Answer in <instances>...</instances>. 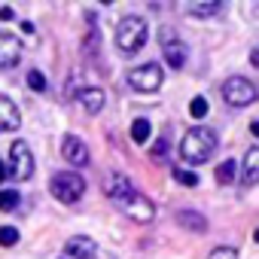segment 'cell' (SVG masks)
<instances>
[{"mask_svg": "<svg viewBox=\"0 0 259 259\" xmlns=\"http://www.w3.org/2000/svg\"><path fill=\"white\" fill-rule=\"evenodd\" d=\"M223 98H226L229 107H247V104L256 101V85L244 76H232V79L223 82Z\"/></svg>", "mask_w": 259, "mask_h": 259, "instance_id": "7", "label": "cell"}, {"mask_svg": "<svg viewBox=\"0 0 259 259\" xmlns=\"http://www.w3.org/2000/svg\"><path fill=\"white\" fill-rule=\"evenodd\" d=\"M189 116H192V119H204V116H207V101H204V98H192Z\"/></svg>", "mask_w": 259, "mask_h": 259, "instance_id": "22", "label": "cell"}, {"mask_svg": "<svg viewBox=\"0 0 259 259\" xmlns=\"http://www.w3.org/2000/svg\"><path fill=\"white\" fill-rule=\"evenodd\" d=\"M165 150H168V144H165V138H159L156 141V156H165Z\"/></svg>", "mask_w": 259, "mask_h": 259, "instance_id": "26", "label": "cell"}, {"mask_svg": "<svg viewBox=\"0 0 259 259\" xmlns=\"http://www.w3.org/2000/svg\"><path fill=\"white\" fill-rule=\"evenodd\" d=\"M174 180L183 183V186H195V183H198V177H195L192 171H183V168H174Z\"/></svg>", "mask_w": 259, "mask_h": 259, "instance_id": "24", "label": "cell"}, {"mask_svg": "<svg viewBox=\"0 0 259 259\" xmlns=\"http://www.w3.org/2000/svg\"><path fill=\"white\" fill-rule=\"evenodd\" d=\"M241 180L247 186H256L259 183V147H250L247 156H244V165H241Z\"/></svg>", "mask_w": 259, "mask_h": 259, "instance_id": "13", "label": "cell"}, {"mask_svg": "<svg viewBox=\"0 0 259 259\" xmlns=\"http://www.w3.org/2000/svg\"><path fill=\"white\" fill-rule=\"evenodd\" d=\"M132 141L135 144H147L150 141V122L147 119H135V125H132Z\"/></svg>", "mask_w": 259, "mask_h": 259, "instance_id": "19", "label": "cell"}, {"mask_svg": "<svg viewBox=\"0 0 259 259\" xmlns=\"http://www.w3.org/2000/svg\"><path fill=\"white\" fill-rule=\"evenodd\" d=\"M101 186H104V195H107L110 201H122L125 195H132V192H135L132 180H128L125 174H107Z\"/></svg>", "mask_w": 259, "mask_h": 259, "instance_id": "10", "label": "cell"}, {"mask_svg": "<svg viewBox=\"0 0 259 259\" xmlns=\"http://www.w3.org/2000/svg\"><path fill=\"white\" fill-rule=\"evenodd\" d=\"M49 192L61 201V204H76L85 192V180L76 171H61L49 180Z\"/></svg>", "mask_w": 259, "mask_h": 259, "instance_id": "3", "label": "cell"}, {"mask_svg": "<svg viewBox=\"0 0 259 259\" xmlns=\"http://www.w3.org/2000/svg\"><path fill=\"white\" fill-rule=\"evenodd\" d=\"M207 259H238V250L235 247H217V250H210Z\"/></svg>", "mask_w": 259, "mask_h": 259, "instance_id": "25", "label": "cell"}, {"mask_svg": "<svg viewBox=\"0 0 259 259\" xmlns=\"http://www.w3.org/2000/svg\"><path fill=\"white\" fill-rule=\"evenodd\" d=\"M162 82H165V73H162V64L156 61H147L135 70H128V85L138 92H159Z\"/></svg>", "mask_w": 259, "mask_h": 259, "instance_id": "5", "label": "cell"}, {"mask_svg": "<svg viewBox=\"0 0 259 259\" xmlns=\"http://www.w3.org/2000/svg\"><path fill=\"white\" fill-rule=\"evenodd\" d=\"M76 101H79V107H82L89 116H95V113L104 110V92H101V89H82Z\"/></svg>", "mask_w": 259, "mask_h": 259, "instance_id": "14", "label": "cell"}, {"mask_svg": "<svg viewBox=\"0 0 259 259\" xmlns=\"http://www.w3.org/2000/svg\"><path fill=\"white\" fill-rule=\"evenodd\" d=\"M147 37H150V25L141 19V16H125L119 25H116V46L125 52V55H135L147 46Z\"/></svg>", "mask_w": 259, "mask_h": 259, "instance_id": "2", "label": "cell"}, {"mask_svg": "<svg viewBox=\"0 0 259 259\" xmlns=\"http://www.w3.org/2000/svg\"><path fill=\"white\" fill-rule=\"evenodd\" d=\"M19 58H22V43H19L13 34L0 31V70L16 67V64H19Z\"/></svg>", "mask_w": 259, "mask_h": 259, "instance_id": "9", "label": "cell"}, {"mask_svg": "<svg viewBox=\"0 0 259 259\" xmlns=\"http://www.w3.org/2000/svg\"><path fill=\"white\" fill-rule=\"evenodd\" d=\"M253 238H256V244H259V229H256V232H253Z\"/></svg>", "mask_w": 259, "mask_h": 259, "instance_id": "29", "label": "cell"}, {"mask_svg": "<svg viewBox=\"0 0 259 259\" xmlns=\"http://www.w3.org/2000/svg\"><path fill=\"white\" fill-rule=\"evenodd\" d=\"M61 156H64L70 165H76V168L89 165V147H85V141L76 138V135H64V141H61Z\"/></svg>", "mask_w": 259, "mask_h": 259, "instance_id": "8", "label": "cell"}, {"mask_svg": "<svg viewBox=\"0 0 259 259\" xmlns=\"http://www.w3.org/2000/svg\"><path fill=\"white\" fill-rule=\"evenodd\" d=\"M19 207V192L16 189H0V210H16Z\"/></svg>", "mask_w": 259, "mask_h": 259, "instance_id": "21", "label": "cell"}, {"mask_svg": "<svg viewBox=\"0 0 259 259\" xmlns=\"http://www.w3.org/2000/svg\"><path fill=\"white\" fill-rule=\"evenodd\" d=\"M119 204V210L128 217V220H135V223H153L156 220V204L147 198V195H141L138 189L132 192V195H125L122 201H116Z\"/></svg>", "mask_w": 259, "mask_h": 259, "instance_id": "6", "label": "cell"}, {"mask_svg": "<svg viewBox=\"0 0 259 259\" xmlns=\"http://www.w3.org/2000/svg\"><path fill=\"white\" fill-rule=\"evenodd\" d=\"M7 177H10V174H7V171H4V162H0V183H4V180H7Z\"/></svg>", "mask_w": 259, "mask_h": 259, "instance_id": "28", "label": "cell"}, {"mask_svg": "<svg viewBox=\"0 0 259 259\" xmlns=\"http://www.w3.org/2000/svg\"><path fill=\"white\" fill-rule=\"evenodd\" d=\"M162 52H165V61H168V67L180 70V67L186 64V46H183V43H174V40H171V43H168Z\"/></svg>", "mask_w": 259, "mask_h": 259, "instance_id": "15", "label": "cell"}, {"mask_svg": "<svg viewBox=\"0 0 259 259\" xmlns=\"http://www.w3.org/2000/svg\"><path fill=\"white\" fill-rule=\"evenodd\" d=\"M183 10H186V16H213L223 10V4L220 0H213V4H186Z\"/></svg>", "mask_w": 259, "mask_h": 259, "instance_id": "18", "label": "cell"}, {"mask_svg": "<svg viewBox=\"0 0 259 259\" xmlns=\"http://www.w3.org/2000/svg\"><path fill=\"white\" fill-rule=\"evenodd\" d=\"M177 220H180V226L195 229V232H204V229H207V223H204V217H201L198 210H180V213H177Z\"/></svg>", "mask_w": 259, "mask_h": 259, "instance_id": "16", "label": "cell"}, {"mask_svg": "<svg viewBox=\"0 0 259 259\" xmlns=\"http://www.w3.org/2000/svg\"><path fill=\"white\" fill-rule=\"evenodd\" d=\"M19 125H22V113H19V107H16L10 98L0 95V132H16Z\"/></svg>", "mask_w": 259, "mask_h": 259, "instance_id": "11", "label": "cell"}, {"mask_svg": "<svg viewBox=\"0 0 259 259\" xmlns=\"http://www.w3.org/2000/svg\"><path fill=\"white\" fill-rule=\"evenodd\" d=\"M19 244V229L16 226H0V247H16Z\"/></svg>", "mask_w": 259, "mask_h": 259, "instance_id": "20", "label": "cell"}, {"mask_svg": "<svg viewBox=\"0 0 259 259\" xmlns=\"http://www.w3.org/2000/svg\"><path fill=\"white\" fill-rule=\"evenodd\" d=\"M213 153H217V132H210V128H201V125L189 128L180 141V159L189 165H201Z\"/></svg>", "mask_w": 259, "mask_h": 259, "instance_id": "1", "label": "cell"}, {"mask_svg": "<svg viewBox=\"0 0 259 259\" xmlns=\"http://www.w3.org/2000/svg\"><path fill=\"white\" fill-rule=\"evenodd\" d=\"M64 256L70 259H92L95 256V241L92 238H82V235H73L64 247Z\"/></svg>", "mask_w": 259, "mask_h": 259, "instance_id": "12", "label": "cell"}, {"mask_svg": "<svg viewBox=\"0 0 259 259\" xmlns=\"http://www.w3.org/2000/svg\"><path fill=\"white\" fill-rule=\"evenodd\" d=\"M7 174L13 180H31L34 177V153H31L28 141L10 144V168H7Z\"/></svg>", "mask_w": 259, "mask_h": 259, "instance_id": "4", "label": "cell"}, {"mask_svg": "<svg viewBox=\"0 0 259 259\" xmlns=\"http://www.w3.org/2000/svg\"><path fill=\"white\" fill-rule=\"evenodd\" d=\"M28 85H31L34 92H46V76H43L40 70H31V73H28Z\"/></svg>", "mask_w": 259, "mask_h": 259, "instance_id": "23", "label": "cell"}, {"mask_svg": "<svg viewBox=\"0 0 259 259\" xmlns=\"http://www.w3.org/2000/svg\"><path fill=\"white\" fill-rule=\"evenodd\" d=\"M250 64H253V67H259V46L250 52Z\"/></svg>", "mask_w": 259, "mask_h": 259, "instance_id": "27", "label": "cell"}, {"mask_svg": "<svg viewBox=\"0 0 259 259\" xmlns=\"http://www.w3.org/2000/svg\"><path fill=\"white\" fill-rule=\"evenodd\" d=\"M238 162L235 159H226V162H220V168H217V180L226 186V183H235V177H238Z\"/></svg>", "mask_w": 259, "mask_h": 259, "instance_id": "17", "label": "cell"}, {"mask_svg": "<svg viewBox=\"0 0 259 259\" xmlns=\"http://www.w3.org/2000/svg\"><path fill=\"white\" fill-rule=\"evenodd\" d=\"M61 259H70V256H61Z\"/></svg>", "mask_w": 259, "mask_h": 259, "instance_id": "30", "label": "cell"}]
</instances>
